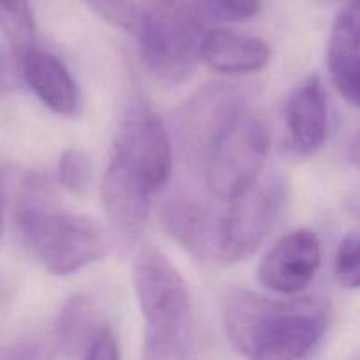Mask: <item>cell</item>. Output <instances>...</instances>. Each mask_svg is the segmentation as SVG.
Listing matches in <instances>:
<instances>
[{
    "instance_id": "cell-1",
    "label": "cell",
    "mask_w": 360,
    "mask_h": 360,
    "mask_svg": "<svg viewBox=\"0 0 360 360\" xmlns=\"http://www.w3.org/2000/svg\"><path fill=\"white\" fill-rule=\"evenodd\" d=\"M221 313L229 341L248 360H304L329 326V306L313 297L273 299L234 290Z\"/></svg>"
},
{
    "instance_id": "cell-2",
    "label": "cell",
    "mask_w": 360,
    "mask_h": 360,
    "mask_svg": "<svg viewBox=\"0 0 360 360\" xmlns=\"http://www.w3.org/2000/svg\"><path fill=\"white\" fill-rule=\"evenodd\" d=\"M44 193L39 178L25 181L16 227L28 250L55 276H70L98 262L108 253L104 229L83 214L49 210L42 202Z\"/></svg>"
},
{
    "instance_id": "cell-3",
    "label": "cell",
    "mask_w": 360,
    "mask_h": 360,
    "mask_svg": "<svg viewBox=\"0 0 360 360\" xmlns=\"http://www.w3.org/2000/svg\"><path fill=\"white\" fill-rule=\"evenodd\" d=\"M271 150V132L262 116L243 108L221 130L204 157L207 190L218 199H236L255 185Z\"/></svg>"
},
{
    "instance_id": "cell-4",
    "label": "cell",
    "mask_w": 360,
    "mask_h": 360,
    "mask_svg": "<svg viewBox=\"0 0 360 360\" xmlns=\"http://www.w3.org/2000/svg\"><path fill=\"white\" fill-rule=\"evenodd\" d=\"M206 32L186 6H155L137 34L141 58L162 83H183L195 72Z\"/></svg>"
},
{
    "instance_id": "cell-5",
    "label": "cell",
    "mask_w": 360,
    "mask_h": 360,
    "mask_svg": "<svg viewBox=\"0 0 360 360\" xmlns=\"http://www.w3.org/2000/svg\"><path fill=\"white\" fill-rule=\"evenodd\" d=\"M287 200V183L271 174L229 200L218 224V260L239 262L252 255L274 227Z\"/></svg>"
},
{
    "instance_id": "cell-6",
    "label": "cell",
    "mask_w": 360,
    "mask_h": 360,
    "mask_svg": "<svg viewBox=\"0 0 360 360\" xmlns=\"http://www.w3.org/2000/svg\"><path fill=\"white\" fill-rule=\"evenodd\" d=\"M132 281L144 334L190 330L188 285L160 250L146 246L137 253Z\"/></svg>"
},
{
    "instance_id": "cell-7",
    "label": "cell",
    "mask_w": 360,
    "mask_h": 360,
    "mask_svg": "<svg viewBox=\"0 0 360 360\" xmlns=\"http://www.w3.org/2000/svg\"><path fill=\"white\" fill-rule=\"evenodd\" d=\"M112 153L129 165L150 195L162 192L171 179V139L160 116L146 102L129 108Z\"/></svg>"
},
{
    "instance_id": "cell-8",
    "label": "cell",
    "mask_w": 360,
    "mask_h": 360,
    "mask_svg": "<svg viewBox=\"0 0 360 360\" xmlns=\"http://www.w3.org/2000/svg\"><path fill=\"white\" fill-rule=\"evenodd\" d=\"M243 108H246L245 98L231 84H211L193 95L179 112L178 122L179 143L185 157L202 165L211 144Z\"/></svg>"
},
{
    "instance_id": "cell-9",
    "label": "cell",
    "mask_w": 360,
    "mask_h": 360,
    "mask_svg": "<svg viewBox=\"0 0 360 360\" xmlns=\"http://www.w3.org/2000/svg\"><path fill=\"white\" fill-rule=\"evenodd\" d=\"M322 264V245L309 229L285 234L259 266L260 285L273 294L297 297L315 280Z\"/></svg>"
},
{
    "instance_id": "cell-10",
    "label": "cell",
    "mask_w": 360,
    "mask_h": 360,
    "mask_svg": "<svg viewBox=\"0 0 360 360\" xmlns=\"http://www.w3.org/2000/svg\"><path fill=\"white\" fill-rule=\"evenodd\" d=\"M101 192L105 213L112 225L122 234L136 238L146 225L151 195L116 153L111 155L102 178Z\"/></svg>"
},
{
    "instance_id": "cell-11",
    "label": "cell",
    "mask_w": 360,
    "mask_h": 360,
    "mask_svg": "<svg viewBox=\"0 0 360 360\" xmlns=\"http://www.w3.org/2000/svg\"><path fill=\"white\" fill-rule=\"evenodd\" d=\"M327 67L336 90L360 108V0H350L334 20Z\"/></svg>"
},
{
    "instance_id": "cell-12",
    "label": "cell",
    "mask_w": 360,
    "mask_h": 360,
    "mask_svg": "<svg viewBox=\"0 0 360 360\" xmlns=\"http://www.w3.org/2000/svg\"><path fill=\"white\" fill-rule=\"evenodd\" d=\"M285 123L299 155H311L322 148L329 134V108L319 76H309L295 88L285 105Z\"/></svg>"
},
{
    "instance_id": "cell-13",
    "label": "cell",
    "mask_w": 360,
    "mask_h": 360,
    "mask_svg": "<svg viewBox=\"0 0 360 360\" xmlns=\"http://www.w3.org/2000/svg\"><path fill=\"white\" fill-rule=\"evenodd\" d=\"M164 227L174 241L200 260H218V224L210 207L197 197L179 193L167 200L162 213Z\"/></svg>"
},
{
    "instance_id": "cell-14",
    "label": "cell",
    "mask_w": 360,
    "mask_h": 360,
    "mask_svg": "<svg viewBox=\"0 0 360 360\" xmlns=\"http://www.w3.org/2000/svg\"><path fill=\"white\" fill-rule=\"evenodd\" d=\"M20 69L35 97L55 115L70 116L77 109V86L67 67L48 51L28 48L20 53Z\"/></svg>"
},
{
    "instance_id": "cell-15",
    "label": "cell",
    "mask_w": 360,
    "mask_h": 360,
    "mask_svg": "<svg viewBox=\"0 0 360 360\" xmlns=\"http://www.w3.org/2000/svg\"><path fill=\"white\" fill-rule=\"evenodd\" d=\"M273 49L264 39L238 32L214 28L206 32L200 48V60L220 74H252L266 69Z\"/></svg>"
},
{
    "instance_id": "cell-16",
    "label": "cell",
    "mask_w": 360,
    "mask_h": 360,
    "mask_svg": "<svg viewBox=\"0 0 360 360\" xmlns=\"http://www.w3.org/2000/svg\"><path fill=\"white\" fill-rule=\"evenodd\" d=\"M97 320V309L88 295L76 294L65 302L58 320V343L63 350H77L84 343L90 345L94 336L97 334L95 329Z\"/></svg>"
},
{
    "instance_id": "cell-17",
    "label": "cell",
    "mask_w": 360,
    "mask_h": 360,
    "mask_svg": "<svg viewBox=\"0 0 360 360\" xmlns=\"http://www.w3.org/2000/svg\"><path fill=\"white\" fill-rule=\"evenodd\" d=\"M202 27L206 23H239L260 11V0H193L188 7Z\"/></svg>"
},
{
    "instance_id": "cell-18",
    "label": "cell",
    "mask_w": 360,
    "mask_h": 360,
    "mask_svg": "<svg viewBox=\"0 0 360 360\" xmlns=\"http://www.w3.org/2000/svg\"><path fill=\"white\" fill-rule=\"evenodd\" d=\"M58 183L74 195H84L94 179V165L90 157L81 150H65L58 158L56 167Z\"/></svg>"
},
{
    "instance_id": "cell-19",
    "label": "cell",
    "mask_w": 360,
    "mask_h": 360,
    "mask_svg": "<svg viewBox=\"0 0 360 360\" xmlns=\"http://www.w3.org/2000/svg\"><path fill=\"white\" fill-rule=\"evenodd\" d=\"M143 360H193L190 330L144 334Z\"/></svg>"
},
{
    "instance_id": "cell-20",
    "label": "cell",
    "mask_w": 360,
    "mask_h": 360,
    "mask_svg": "<svg viewBox=\"0 0 360 360\" xmlns=\"http://www.w3.org/2000/svg\"><path fill=\"white\" fill-rule=\"evenodd\" d=\"M0 21L18 51L32 48L34 21L28 11L27 0H0Z\"/></svg>"
},
{
    "instance_id": "cell-21",
    "label": "cell",
    "mask_w": 360,
    "mask_h": 360,
    "mask_svg": "<svg viewBox=\"0 0 360 360\" xmlns=\"http://www.w3.org/2000/svg\"><path fill=\"white\" fill-rule=\"evenodd\" d=\"M97 16L129 34H139L143 11L134 0H83Z\"/></svg>"
},
{
    "instance_id": "cell-22",
    "label": "cell",
    "mask_w": 360,
    "mask_h": 360,
    "mask_svg": "<svg viewBox=\"0 0 360 360\" xmlns=\"http://www.w3.org/2000/svg\"><path fill=\"white\" fill-rule=\"evenodd\" d=\"M334 273L341 287L360 288V231L345 236L334 259Z\"/></svg>"
},
{
    "instance_id": "cell-23",
    "label": "cell",
    "mask_w": 360,
    "mask_h": 360,
    "mask_svg": "<svg viewBox=\"0 0 360 360\" xmlns=\"http://www.w3.org/2000/svg\"><path fill=\"white\" fill-rule=\"evenodd\" d=\"M84 360H120V345L111 327L102 326L86 347Z\"/></svg>"
},
{
    "instance_id": "cell-24",
    "label": "cell",
    "mask_w": 360,
    "mask_h": 360,
    "mask_svg": "<svg viewBox=\"0 0 360 360\" xmlns=\"http://www.w3.org/2000/svg\"><path fill=\"white\" fill-rule=\"evenodd\" d=\"M9 360H49V354L44 345L30 343L14 352Z\"/></svg>"
},
{
    "instance_id": "cell-25",
    "label": "cell",
    "mask_w": 360,
    "mask_h": 360,
    "mask_svg": "<svg viewBox=\"0 0 360 360\" xmlns=\"http://www.w3.org/2000/svg\"><path fill=\"white\" fill-rule=\"evenodd\" d=\"M7 183H9V171L6 167H0V238H2L4 232V207H6Z\"/></svg>"
},
{
    "instance_id": "cell-26",
    "label": "cell",
    "mask_w": 360,
    "mask_h": 360,
    "mask_svg": "<svg viewBox=\"0 0 360 360\" xmlns=\"http://www.w3.org/2000/svg\"><path fill=\"white\" fill-rule=\"evenodd\" d=\"M348 160L354 165H359L360 167V129L352 136L350 143H348Z\"/></svg>"
},
{
    "instance_id": "cell-27",
    "label": "cell",
    "mask_w": 360,
    "mask_h": 360,
    "mask_svg": "<svg viewBox=\"0 0 360 360\" xmlns=\"http://www.w3.org/2000/svg\"><path fill=\"white\" fill-rule=\"evenodd\" d=\"M347 210L354 214L357 220H360V185L355 186L347 197Z\"/></svg>"
},
{
    "instance_id": "cell-28",
    "label": "cell",
    "mask_w": 360,
    "mask_h": 360,
    "mask_svg": "<svg viewBox=\"0 0 360 360\" xmlns=\"http://www.w3.org/2000/svg\"><path fill=\"white\" fill-rule=\"evenodd\" d=\"M157 6H183L181 0H155Z\"/></svg>"
},
{
    "instance_id": "cell-29",
    "label": "cell",
    "mask_w": 360,
    "mask_h": 360,
    "mask_svg": "<svg viewBox=\"0 0 360 360\" xmlns=\"http://www.w3.org/2000/svg\"><path fill=\"white\" fill-rule=\"evenodd\" d=\"M0 86H2V72H0Z\"/></svg>"
}]
</instances>
